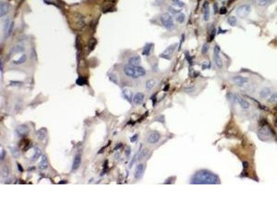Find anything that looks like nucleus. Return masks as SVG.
<instances>
[{
    "mask_svg": "<svg viewBox=\"0 0 277 208\" xmlns=\"http://www.w3.org/2000/svg\"><path fill=\"white\" fill-rule=\"evenodd\" d=\"M149 154V150L148 148H144L143 150H141V153L138 155V157L137 158L138 160H144V158H146Z\"/></svg>",
    "mask_w": 277,
    "mask_h": 208,
    "instance_id": "26",
    "label": "nucleus"
},
{
    "mask_svg": "<svg viewBox=\"0 0 277 208\" xmlns=\"http://www.w3.org/2000/svg\"><path fill=\"white\" fill-rule=\"evenodd\" d=\"M136 155H134V157L133 159L132 160V162H131V163H130V167H132V164H133L134 163V162H135V160H136Z\"/></svg>",
    "mask_w": 277,
    "mask_h": 208,
    "instance_id": "47",
    "label": "nucleus"
},
{
    "mask_svg": "<svg viewBox=\"0 0 277 208\" xmlns=\"http://www.w3.org/2000/svg\"><path fill=\"white\" fill-rule=\"evenodd\" d=\"M172 1H173L174 4L176 5L178 7H182L184 6V3H183L182 1H179V0H172Z\"/></svg>",
    "mask_w": 277,
    "mask_h": 208,
    "instance_id": "34",
    "label": "nucleus"
},
{
    "mask_svg": "<svg viewBox=\"0 0 277 208\" xmlns=\"http://www.w3.org/2000/svg\"><path fill=\"white\" fill-rule=\"evenodd\" d=\"M269 0H258V4L260 6H264L266 4H268Z\"/></svg>",
    "mask_w": 277,
    "mask_h": 208,
    "instance_id": "36",
    "label": "nucleus"
},
{
    "mask_svg": "<svg viewBox=\"0 0 277 208\" xmlns=\"http://www.w3.org/2000/svg\"><path fill=\"white\" fill-rule=\"evenodd\" d=\"M235 99H236L237 101H238V104L240 105V107L245 110H247L250 108V104L247 101V100H245V99H243V97H241L240 96H238V95H236L235 96Z\"/></svg>",
    "mask_w": 277,
    "mask_h": 208,
    "instance_id": "12",
    "label": "nucleus"
},
{
    "mask_svg": "<svg viewBox=\"0 0 277 208\" xmlns=\"http://www.w3.org/2000/svg\"><path fill=\"white\" fill-rule=\"evenodd\" d=\"M10 150H11L12 155H13L14 158H19V156H20V151H19L18 148L15 147V146H12V147L10 148Z\"/></svg>",
    "mask_w": 277,
    "mask_h": 208,
    "instance_id": "28",
    "label": "nucleus"
},
{
    "mask_svg": "<svg viewBox=\"0 0 277 208\" xmlns=\"http://www.w3.org/2000/svg\"><path fill=\"white\" fill-rule=\"evenodd\" d=\"M227 22H228V23L231 26L234 27V26L236 25V24H237V19H236V17L234 16H230L228 18V19H227Z\"/></svg>",
    "mask_w": 277,
    "mask_h": 208,
    "instance_id": "29",
    "label": "nucleus"
},
{
    "mask_svg": "<svg viewBox=\"0 0 277 208\" xmlns=\"http://www.w3.org/2000/svg\"><path fill=\"white\" fill-rule=\"evenodd\" d=\"M145 166L144 164H138L136 165L135 170H134V176L136 179H140L144 175Z\"/></svg>",
    "mask_w": 277,
    "mask_h": 208,
    "instance_id": "8",
    "label": "nucleus"
},
{
    "mask_svg": "<svg viewBox=\"0 0 277 208\" xmlns=\"http://www.w3.org/2000/svg\"><path fill=\"white\" fill-rule=\"evenodd\" d=\"M83 83H84V79H83V78H80L78 80H77V84L83 85V84H84Z\"/></svg>",
    "mask_w": 277,
    "mask_h": 208,
    "instance_id": "43",
    "label": "nucleus"
},
{
    "mask_svg": "<svg viewBox=\"0 0 277 208\" xmlns=\"http://www.w3.org/2000/svg\"><path fill=\"white\" fill-rule=\"evenodd\" d=\"M152 47H153V44H152V43H147V44L145 45V47H144L142 54L144 55H146V56L149 55L150 52H151V51H152Z\"/></svg>",
    "mask_w": 277,
    "mask_h": 208,
    "instance_id": "22",
    "label": "nucleus"
},
{
    "mask_svg": "<svg viewBox=\"0 0 277 208\" xmlns=\"http://www.w3.org/2000/svg\"><path fill=\"white\" fill-rule=\"evenodd\" d=\"M122 93L124 98L130 103H131L133 101V93L129 89H124Z\"/></svg>",
    "mask_w": 277,
    "mask_h": 208,
    "instance_id": "17",
    "label": "nucleus"
},
{
    "mask_svg": "<svg viewBox=\"0 0 277 208\" xmlns=\"http://www.w3.org/2000/svg\"><path fill=\"white\" fill-rule=\"evenodd\" d=\"M186 57H187V58L188 59V60H189V63H190V64H192V60L191 58V56H190V55L188 54V52H187V55H186Z\"/></svg>",
    "mask_w": 277,
    "mask_h": 208,
    "instance_id": "45",
    "label": "nucleus"
},
{
    "mask_svg": "<svg viewBox=\"0 0 277 208\" xmlns=\"http://www.w3.org/2000/svg\"><path fill=\"white\" fill-rule=\"evenodd\" d=\"M232 81L235 85L238 86H243L248 82V78L242 76H236L233 77Z\"/></svg>",
    "mask_w": 277,
    "mask_h": 208,
    "instance_id": "9",
    "label": "nucleus"
},
{
    "mask_svg": "<svg viewBox=\"0 0 277 208\" xmlns=\"http://www.w3.org/2000/svg\"><path fill=\"white\" fill-rule=\"evenodd\" d=\"M160 137L161 136L158 132H152L148 137L147 141L150 144H156L159 141Z\"/></svg>",
    "mask_w": 277,
    "mask_h": 208,
    "instance_id": "13",
    "label": "nucleus"
},
{
    "mask_svg": "<svg viewBox=\"0 0 277 208\" xmlns=\"http://www.w3.org/2000/svg\"><path fill=\"white\" fill-rule=\"evenodd\" d=\"M215 33H216V31H215V29L213 26V27H211L210 33H209V42H211L214 39Z\"/></svg>",
    "mask_w": 277,
    "mask_h": 208,
    "instance_id": "31",
    "label": "nucleus"
},
{
    "mask_svg": "<svg viewBox=\"0 0 277 208\" xmlns=\"http://www.w3.org/2000/svg\"><path fill=\"white\" fill-rule=\"evenodd\" d=\"M137 138H138L137 135H133L131 138H130V142H136V140H137Z\"/></svg>",
    "mask_w": 277,
    "mask_h": 208,
    "instance_id": "41",
    "label": "nucleus"
},
{
    "mask_svg": "<svg viewBox=\"0 0 277 208\" xmlns=\"http://www.w3.org/2000/svg\"><path fill=\"white\" fill-rule=\"evenodd\" d=\"M36 136L38 140H44L47 136V129L44 128H42L36 132Z\"/></svg>",
    "mask_w": 277,
    "mask_h": 208,
    "instance_id": "21",
    "label": "nucleus"
},
{
    "mask_svg": "<svg viewBox=\"0 0 277 208\" xmlns=\"http://www.w3.org/2000/svg\"><path fill=\"white\" fill-rule=\"evenodd\" d=\"M220 47L217 45H216L214 48V51H213V55H214L213 58H214V61L216 66L218 68L221 69L223 66V64L222 60L220 56Z\"/></svg>",
    "mask_w": 277,
    "mask_h": 208,
    "instance_id": "5",
    "label": "nucleus"
},
{
    "mask_svg": "<svg viewBox=\"0 0 277 208\" xmlns=\"http://www.w3.org/2000/svg\"><path fill=\"white\" fill-rule=\"evenodd\" d=\"M177 46V44L171 45V46H169V47H168V48L166 49L161 55H160V56L165 59H167V60H170V59H171V54L174 52V51H175Z\"/></svg>",
    "mask_w": 277,
    "mask_h": 208,
    "instance_id": "6",
    "label": "nucleus"
},
{
    "mask_svg": "<svg viewBox=\"0 0 277 208\" xmlns=\"http://www.w3.org/2000/svg\"><path fill=\"white\" fill-rule=\"evenodd\" d=\"M144 98H145V95L143 93L138 92L133 97V102L136 105L141 104L144 101Z\"/></svg>",
    "mask_w": 277,
    "mask_h": 208,
    "instance_id": "18",
    "label": "nucleus"
},
{
    "mask_svg": "<svg viewBox=\"0 0 277 208\" xmlns=\"http://www.w3.org/2000/svg\"><path fill=\"white\" fill-rule=\"evenodd\" d=\"M169 11L171 12V13L173 14H176V13H179L180 11H178V10H176L175 9H173V7H169Z\"/></svg>",
    "mask_w": 277,
    "mask_h": 208,
    "instance_id": "39",
    "label": "nucleus"
},
{
    "mask_svg": "<svg viewBox=\"0 0 277 208\" xmlns=\"http://www.w3.org/2000/svg\"><path fill=\"white\" fill-rule=\"evenodd\" d=\"M123 72L127 76L135 79L145 76L146 74V69L141 66H133L129 64L125 65Z\"/></svg>",
    "mask_w": 277,
    "mask_h": 208,
    "instance_id": "2",
    "label": "nucleus"
},
{
    "mask_svg": "<svg viewBox=\"0 0 277 208\" xmlns=\"http://www.w3.org/2000/svg\"><path fill=\"white\" fill-rule=\"evenodd\" d=\"M48 160L44 155H42L41 161L39 163V168L41 170H45L48 168Z\"/></svg>",
    "mask_w": 277,
    "mask_h": 208,
    "instance_id": "20",
    "label": "nucleus"
},
{
    "mask_svg": "<svg viewBox=\"0 0 277 208\" xmlns=\"http://www.w3.org/2000/svg\"><path fill=\"white\" fill-rule=\"evenodd\" d=\"M41 150L40 149H39V148H35V153H34V155H33V158H32V159L33 160H37L39 158V156L41 155Z\"/></svg>",
    "mask_w": 277,
    "mask_h": 208,
    "instance_id": "30",
    "label": "nucleus"
},
{
    "mask_svg": "<svg viewBox=\"0 0 277 208\" xmlns=\"http://www.w3.org/2000/svg\"><path fill=\"white\" fill-rule=\"evenodd\" d=\"M276 0H269V2H268V4H272L273 2H274V1H276Z\"/></svg>",
    "mask_w": 277,
    "mask_h": 208,
    "instance_id": "49",
    "label": "nucleus"
},
{
    "mask_svg": "<svg viewBox=\"0 0 277 208\" xmlns=\"http://www.w3.org/2000/svg\"><path fill=\"white\" fill-rule=\"evenodd\" d=\"M10 26H11V22H10V19L9 18H6L4 20V24H3V31L6 36H8V33H9Z\"/></svg>",
    "mask_w": 277,
    "mask_h": 208,
    "instance_id": "23",
    "label": "nucleus"
},
{
    "mask_svg": "<svg viewBox=\"0 0 277 208\" xmlns=\"http://www.w3.org/2000/svg\"><path fill=\"white\" fill-rule=\"evenodd\" d=\"M13 27H14V22H12L11 23V26H10L9 33H8V36L11 35V33H12V31H13Z\"/></svg>",
    "mask_w": 277,
    "mask_h": 208,
    "instance_id": "40",
    "label": "nucleus"
},
{
    "mask_svg": "<svg viewBox=\"0 0 277 208\" xmlns=\"http://www.w3.org/2000/svg\"><path fill=\"white\" fill-rule=\"evenodd\" d=\"M160 21L164 27L168 30H171L174 27V23L173 17L169 13H164L161 14L160 17Z\"/></svg>",
    "mask_w": 277,
    "mask_h": 208,
    "instance_id": "3",
    "label": "nucleus"
},
{
    "mask_svg": "<svg viewBox=\"0 0 277 208\" xmlns=\"http://www.w3.org/2000/svg\"><path fill=\"white\" fill-rule=\"evenodd\" d=\"M252 11V8L249 5H243L236 10L237 15L240 18H245L249 15Z\"/></svg>",
    "mask_w": 277,
    "mask_h": 208,
    "instance_id": "4",
    "label": "nucleus"
},
{
    "mask_svg": "<svg viewBox=\"0 0 277 208\" xmlns=\"http://www.w3.org/2000/svg\"><path fill=\"white\" fill-rule=\"evenodd\" d=\"M141 62V57L138 55L130 57V58L128 59V64L133 65V66H138V65H140Z\"/></svg>",
    "mask_w": 277,
    "mask_h": 208,
    "instance_id": "15",
    "label": "nucleus"
},
{
    "mask_svg": "<svg viewBox=\"0 0 277 208\" xmlns=\"http://www.w3.org/2000/svg\"><path fill=\"white\" fill-rule=\"evenodd\" d=\"M209 51V45L207 44H204L202 46V53H207Z\"/></svg>",
    "mask_w": 277,
    "mask_h": 208,
    "instance_id": "37",
    "label": "nucleus"
},
{
    "mask_svg": "<svg viewBox=\"0 0 277 208\" xmlns=\"http://www.w3.org/2000/svg\"><path fill=\"white\" fill-rule=\"evenodd\" d=\"M227 13V9L226 7L223 6V7H222L220 9V13L221 15H225V14H226Z\"/></svg>",
    "mask_w": 277,
    "mask_h": 208,
    "instance_id": "38",
    "label": "nucleus"
},
{
    "mask_svg": "<svg viewBox=\"0 0 277 208\" xmlns=\"http://www.w3.org/2000/svg\"><path fill=\"white\" fill-rule=\"evenodd\" d=\"M218 177L212 172L200 170L194 174L191 178V184H217Z\"/></svg>",
    "mask_w": 277,
    "mask_h": 208,
    "instance_id": "1",
    "label": "nucleus"
},
{
    "mask_svg": "<svg viewBox=\"0 0 277 208\" xmlns=\"http://www.w3.org/2000/svg\"><path fill=\"white\" fill-rule=\"evenodd\" d=\"M185 20V15L183 13H180L177 15V21L178 22H179L180 24H182L184 22Z\"/></svg>",
    "mask_w": 277,
    "mask_h": 208,
    "instance_id": "33",
    "label": "nucleus"
},
{
    "mask_svg": "<svg viewBox=\"0 0 277 208\" xmlns=\"http://www.w3.org/2000/svg\"><path fill=\"white\" fill-rule=\"evenodd\" d=\"M17 134L20 136H26L30 132V128L26 124H21L18 126L16 128Z\"/></svg>",
    "mask_w": 277,
    "mask_h": 208,
    "instance_id": "7",
    "label": "nucleus"
},
{
    "mask_svg": "<svg viewBox=\"0 0 277 208\" xmlns=\"http://www.w3.org/2000/svg\"><path fill=\"white\" fill-rule=\"evenodd\" d=\"M156 85V81L155 79H149V80L147 81V82L146 83V88L147 90H151L155 87Z\"/></svg>",
    "mask_w": 277,
    "mask_h": 208,
    "instance_id": "27",
    "label": "nucleus"
},
{
    "mask_svg": "<svg viewBox=\"0 0 277 208\" xmlns=\"http://www.w3.org/2000/svg\"><path fill=\"white\" fill-rule=\"evenodd\" d=\"M271 94V90L269 88H265L260 92V96L262 99H266Z\"/></svg>",
    "mask_w": 277,
    "mask_h": 208,
    "instance_id": "24",
    "label": "nucleus"
},
{
    "mask_svg": "<svg viewBox=\"0 0 277 208\" xmlns=\"http://www.w3.org/2000/svg\"><path fill=\"white\" fill-rule=\"evenodd\" d=\"M213 9H214V13H217V11H218V6H217V4H214V5H213Z\"/></svg>",
    "mask_w": 277,
    "mask_h": 208,
    "instance_id": "44",
    "label": "nucleus"
},
{
    "mask_svg": "<svg viewBox=\"0 0 277 208\" xmlns=\"http://www.w3.org/2000/svg\"><path fill=\"white\" fill-rule=\"evenodd\" d=\"M27 55L23 54L22 55H21V56L19 57V58L17 59V60H13V63L14 65H22V64H23V63H24L26 61H27Z\"/></svg>",
    "mask_w": 277,
    "mask_h": 208,
    "instance_id": "25",
    "label": "nucleus"
},
{
    "mask_svg": "<svg viewBox=\"0 0 277 208\" xmlns=\"http://www.w3.org/2000/svg\"><path fill=\"white\" fill-rule=\"evenodd\" d=\"M24 50H25V48L23 45H15L13 47H12L10 53H11L12 55H13V54H16V53H22L24 51Z\"/></svg>",
    "mask_w": 277,
    "mask_h": 208,
    "instance_id": "19",
    "label": "nucleus"
},
{
    "mask_svg": "<svg viewBox=\"0 0 277 208\" xmlns=\"http://www.w3.org/2000/svg\"><path fill=\"white\" fill-rule=\"evenodd\" d=\"M0 157H1V160H3L4 158V150L3 149H1V155H0Z\"/></svg>",
    "mask_w": 277,
    "mask_h": 208,
    "instance_id": "46",
    "label": "nucleus"
},
{
    "mask_svg": "<svg viewBox=\"0 0 277 208\" xmlns=\"http://www.w3.org/2000/svg\"><path fill=\"white\" fill-rule=\"evenodd\" d=\"M261 135L262 137H261V140L263 137H270L272 135V132H271V130L270 129V128L267 127L266 126H263L258 131V135Z\"/></svg>",
    "mask_w": 277,
    "mask_h": 208,
    "instance_id": "14",
    "label": "nucleus"
},
{
    "mask_svg": "<svg viewBox=\"0 0 277 208\" xmlns=\"http://www.w3.org/2000/svg\"><path fill=\"white\" fill-rule=\"evenodd\" d=\"M9 169L7 166H4L2 169V176L4 178H6L9 176Z\"/></svg>",
    "mask_w": 277,
    "mask_h": 208,
    "instance_id": "32",
    "label": "nucleus"
},
{
    "mask_svg": "<svg viewBox=\"0 0 277 208\" xmlns=\"http://www.w3.org/2000/svg\"><path fill=\"white\" fill-rule=\"evenodd\" d=\"M130 153H131V150H130V147H128L126 150V155L127 156V157H129L130 155Z\"/></svg>",
    "mask_w": 277,
    "mask_h": 208,
    "instance_id": "42",
    "label": "nucleus"
},
{
    "mask_svg": "<svg viewBox=\"0 0 277 208\" xmlns=\"http://www.w3.org/2000/svg\"><path fill=\"white\" fill-rule=\"evenodd\" d=\"M10 5L4 1H1L0 4V17H3L6 16L9 12Z\"/></svg>",
    "mask_w": 277,
    "mask_h": 208,
    "instance_id": "10",
    "label": "nucleus"
},
{
    "mask_svg": "<svg viewBox=\"0 0 277 208\" xmlns=\"http://www.w3.org/2000/svg\"><path fill=\"white\" fill-rule=\"evenodd\" d=\"M184 40V35H182V41H181V42H180V46H179V49L181 48V47H182V43H183V42Z\"/></svg>",
    "mask_w": 277,
    "mask_h": 208,
    "instance_id": "48",
    "label": "nucleus"
},
{
    "mask_svg": "<svg viewBox=\"0 0 277 208\" xmlns=\"http://www.w3.org/2000/svg\"><path fill=\"white\" fill-rule=\"evenodd\" d=\"M203 11H204V19L205 21H207L209 19L210 16V9H209V3L207 1H205L203 4Z\"/></svg>",
    "mask_w": 277,
    "mask_h": 208,
    "instance_id": "16",
    "label": "nucleus"
},
{
    "mask_svg": "<svg viewBox=\"0 0 277 208\" xmlns=\"http://www.w3.org/2000/svg\"><path fill=\"white\" fill-rule=\"evenodd\" d=\"M269 101L271 103L277 102V94H274L271 95L270 98L269 99Z\"/></svg>",
    "mask_w": 277,
    "mask_h": 208,
    "instance_id": "35",
    "label": "nucleus"
},
{
    "mask_svg": "<svg viewBox=\"0 0 277 208\" xmlns=\"http://www.w3.org/2000/svg\"><path fill=\"white\" fill-rule=\"evenodd\" d=\"M81 162H82V155H81L80 153H78L75 156L74 162H73L72 166V169L73 171H76V170H77L80 167Z\"/></svg>",
    "mask_w": 277,
    "mask_h": 208,
    "instance_id": "11",
    "label": "nucleus"
}]
</instances>
